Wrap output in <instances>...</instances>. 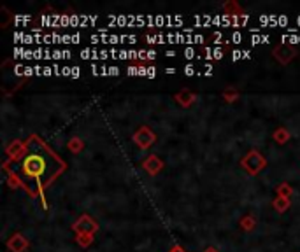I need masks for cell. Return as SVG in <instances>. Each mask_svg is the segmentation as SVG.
Segmentation results:
<instances>
[{
  "instance_id": "6da1fadb",
  "label": "cell",
  "mask_w": 300,
  "mask_h": 252,
  "mask_svg": "<svg viewBox=\"0 0 300 252\" xmlns=\"http://www.w3.org/2000/svg\"><path fill=\"white\" fill-rule=\"evenodd\" d=\"M48 160H51L49 152L40 156L39 152H32L21 163V172L25 173V177H35L39 180V184H44L46 180H49L53 177L51 170H48Z\"/></svg>"
},
{
  "instance_id": "7a4b0ae2",
  "label": "cell",
  "mask_w": 300,
  "mask_h": 252,
  "mask_svg": "<svg viewBox=\"0 0 300 252\" xmlns=\"http://www.w3.org/2000/svg\"><path fill=\"white\" fill-rule=\"evenodd\" d=\"M81 58H83V60H99V58H100V51L86 48V49H83V51H81Z\"/></svg>"
},
{
  "instance_id": "3957f363",
  "label": "cell",
  "mask_w": 300,
  "mask_h": 252,
  "mask_svg": "<svg viewBox=\"0 0 300 252\" xmlns=\"http://www.w3.org/2000/svg\"><path fill=\"white\" fill-rule=\"evenodd\" d=\"M149 44H165L167 42V35H162V33H156V35L148 37Z\"/></svg>"
},
{
  "instance_id": "277c9868",
  "label": "cell",
  "mask_w": 300,
  "mask_h": 252,
  "mask_svg": "<svg viewBox=\"0 0 300 252\" xmlns=\"http://www.w3.org/2000/svg\"><path fill=\"white\" fill-rule=\"evenodd\" d=\"M264 42H268V35H260V33L251 35V44H264Z\"/></svg>"
},
{
  "instance_id": "5b68a950",
  "label": "cell",
  "mask_w": 300,
  "mask_h": 252,
  "mask_svg": "<svg viewBox=\"0 0 300 252\" xmlns=\"http://www.w3.org/2000/svg\"><path fill=\"white\" fill-rule=\"evenodd\" d=\"M165 23H167V16L156 14V16H155V27H164Z\"/></svg>"
},
{
  "instance_id": "8992f818",
  "label": "cell",
  "mask_w": 300,
  "mask_h": 252,
  "mask_svg": "<svg viewBox=\"0 0 300 252\" xmlns=\"http://www.w3.org/2000/svg\"><path fill=\"white\" fill-rule=\"evenodd\" d=\"M195 56H197V51L193 48L184 49V58H186V60H192V58H195Z\"/></svg>"
},
{
  "instance_id": "52a82bcc",
  "label": "cell",
  "mask_w": 300,
  "mask_h": 252,
  "mask_svg": "<svg viewBox=\"0 0 300 252\" xmlns=\"http://www.w3.org/2000/svg\"><path fill=\"white\" fill-rule=\"evenodd\" d=\"M28 21H30V16H20V14L14 16V23L16 25H23V23H28Z\"/></svg>"
},
{
  "instance_id": "ba28073f",
  "label": "cell",
  "mask_w": 300,
  "mask_h": 252,
  "mask_svg": "<svg viewBox=\"0 0 300 252\" xmlns=\"http://www.w3.org/2000/svg\"><path fill=\"white\" fill-rule=\"evenodd\" d=\"M277 27H288V18L284 16V14H281L279 18H277Z\"/></svg>"
},
{
  "instance_id": "9c48e42d",
  "label": "cell",
  "mask_w": 300,
  "mask_h": 252,
  "mask_svg": "<svg viewBox=\"0 0 300 252\" xmlns=\"http://www.w3.org/2000/svg\"><path fill=\"white\" fill-rule=\"evenodd\" d=\"M230 40H232V42H235V44H239L240 40H242V35H240L239 32H233L232 37H230Z\"/></svg>"
},
{
  "instance_id": "30bf717a",
  "label": "cell",
  "mask_w": 300,
  "mask_h": 252,
  "mask_svg": "<svg viewBox=\"0 0 300 252\" xmlns=\"http://www.w3.org/2000/svg\"><path fill=\"white\" fill-rule=\"evenodd\" d=\"M240 58H244V51H233L232 53V60L233 61L240 60Z\"/></svg>"
},
{
  "instance_id": "8fae6325",
  "label": "cell",
  "mask_w": 300,
  "mask_h": 252,
  "mask_svg": "<svg viewBox=\"0 0 300 252\" xmlns=\"http://www.w3.org/2000/svg\"><path fill=\"white\" fill-rule=\"evenodd\" d=\"M184 74H186V76H193V74H195V67H193V65H186V67H184Z\"/></svg>"
},
{
  "instance_id": "7c38bea8",
  "label": "cell",
  "mask_w": 300,
  "mask_h": 252,
  "mask_svg": "<svg viewBox=\"0 0 300 252\" xmlns=\"http://www.w3.org/2000/svg\"><path fill=\"white\" fill-rule=\"evenodd\" d=\"M221 56H223V51H221L220 48H216V49H212V58H216V60H220Z\"/></svg>"
},
{
  "instance_id": "4fadbf2b",
  "label": "cell",
  "mask_w": 300,
  "mask_h": 252,
  "mask_svg": "<svg viewBox=\"0 0 300 252\" xmlns=\"http://www.w3.org/2000/svg\"><path fill=\"white\" fill-rule=\"evenodd\" d=\"M25 68H27V67H23V65H16V67H14V74L21 76V74H25Z\"/></svg>"
},
{
  "instance_id": "5bb4252c",
  "label": "cell",
  "mask_w": 300,
  "mask_h": 252,
  "mask_svg": "<svg viewBox=\"0 0 300 252\" xmlns=\"http://www.w3.org/2000/svg\"><path fill=\"white\" fill-rule=\"evenodd\" d=\"M107 70H109V76H118V74H120V68L118 67H109Z\"/></svg>"
},
{
  "instance_id": "9a60e30c",
  "label": "cell",
  "mask_w": 300,
  "mask_h": 252,
  "mask_svg": "<svg viewBox=\"0 0 300 252\" xmlns=\"http://www.w3.org/2000/svg\"><path fill=\"white\" fill-rule=\"evenodd\" d=\"M70 77H74V79L79 77V67H72V70H70Z\"/></svg>"
},
{
  "instance_id": "2e32d148",
  "label": "cell",
  "mask_w": 300,
  "mask_h": 252,
  "mask_svg": "<svg viewBox=\"0 0 300 252\" xmlns=\"http://www.w3.org/2000/svg\"><path fill=\"white\" fill-rule=\"evenodd\" d=\"M128 74H130V76H139V68H135V67H130L127 70Z\"/></svg>"
},
{
  "instance_id": "e0dca14e",
  "label": "cell",
  "mask_w": 300,
  "mask_h": 252,
  "mask_svg": "<svg viewBox=\"0 0 300 252\" xmlns=\"http://www.w3.org/2000/svg\"><path fill=\"white\" fill-rule=\"evenodd\" d=\"M109 56H111V53L105 51V49H102V51H100V60H105V58H109Z\"/></svg>"
},
{
  "instance_id": "ac0fdd59",
  "label": "cell",
  "mask_w": 300,
  "mask_h": 252,
  "mask_svg": "<svg viewBox=\"0 0 300 252\" xmlns=\"http://www.w3.org/2000/svg\"><path fill=\"white\" fill-rule=\"evenodd\" d=\"M33 74H35L33 67H28V65H27V68H25V76H33Z\"/></svg>"
},
{
  "instance_id": "d6986e66",
  "label": "cell",
  "mask_w": 300,
  "mask_h": 252,
  "mask_svg": "<svg viewBox=\"0 0 300 252\" xmlns=\"http://www.w3.org/2000/svg\"><path fill=\"white\" fill-rule=\"evenodd\" d=\"M79 40H81L79 33H72V44H79Z\"/></svg>"
},
{
  "instance_id": "ffe728a7",
  "label": "cell",
  "mask_w": 300,
  "mask_h": 252,
  "mask_svg": "<svg viewBox=\"0 0 300 252\" xmlns=\"http://www.w3.org/2000/svg\"><path fill=\"white\" fill-rule=\"evenodd\" d=\"M70 70H72L70 67H64L62 68V76H70Z\"/></svg>"
},
{
  "instance_id": "44dd1931",
  "label": "cell",
  "mask_w": 300,
  "mask_h": 252,
  "mask_svg": "<svg viewBox=\"0 0 300 252\" xmlns=\"http://www.w3.org/2000/svg\"><path fill=\"white\" fill-rule=\"evenodd\" d=\"M51 74H55V70L51 67H44V76H51Z\"/></svg>"
},
{
  "instance_id": "7402d4cb",
  "label": "cell",
  "mask_w": 300,
  "mask_h": 252,
  "mask_svg": "<svg viewBox=\"0 0 300 252\" xmlns=\"http://www.w3.org/2000/svg\"><path fill=\"white\" fill-rule=\"evenodd\" d=\"M156 76V70L153 67H149L148 68V77H155Z\"/></svg>"
},
{
  "instance_id": "603a6c76",
  "label": "cell",
  "mask_w": 300,
  "mask_h": 252,
  "mask_svg": "<svg viewBox=\"0 0 300 252\" xmlns=\"http://www.w3.org/2000/svg\"><path fill=\"white\" fill-rule=\"evenodd\" d=\"M156 53L155 51H148V60H155Z\"/></svg>"
},
{
  "instance_id": "cb8c5ba5",
  "label": "cell",
  "mask_w": 300,
  "mask_h": 252,
  "mask_svg": "<svg viewBox=\"0 0 300 252\" xmlns=\"http://www.w3.org/2000/svg\"><path fill=\"white\" fill-rule=\"evenodd\" d=\"M165 72H167V74H174V72H176V68H167Z\"/></svg>"
},
{
  "instance_id": "d4e9b609",
  "label": "cell",
  "mask_w": 300,
  "mask_h": 252,
  "mask_svg": "<svg viewBox=\"0 0 300 252\" xmlns=\"http://www.w3.org/2000/svg\"><path fill=\"white\" fill-rule=\"evenodd\" d=\"M297 25H299V27H300V16L297 18Z\"/></svg>"
}]
</instances>
